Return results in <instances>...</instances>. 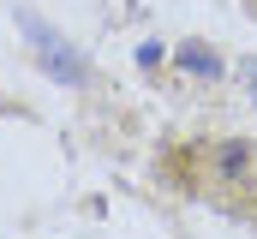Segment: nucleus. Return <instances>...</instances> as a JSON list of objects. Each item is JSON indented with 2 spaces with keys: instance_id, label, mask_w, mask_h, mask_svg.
<instances>
[{
  "instance_id": "obj_2",
  "label": "nucleus",
  "mask_w": 257,
  "mask_h": 239,
  "mask_svg": "<svg viewBox=\"0 0 257 239\" xmlns=\"http://www.w3.org/2000/svg\"><path fill=\"white\" fill-rule=\"evenodd\" d=\"M180 72H192V78H215V72H221V60H215V48L186 42V48H180Z\"/></svg>"
},
{
  "instance_id": "obj_3",
  "label": "nucleus",
  "mask_w": 257,
  "mask_h": 239,
  "mask_svg": "<svg viewBox=\"0 0 257 239\" xmlns=\"http://www.w3.org/2000/svg\"><path fill=\"white\" fill-rule=\"evenodd\" d=\"M239 90L257 102V54H251V60H239Z\"/></svg>"
},
{
  "instance_id": "obj_1",
  "label": "nucleus",
  "mask_w": 257,
  "mask_h": 239,
  "mask_svg": "<svg viewBox=\"0 0 257 239\" xmlns=\"http://www.w3.org/2000/svg\"><path fill=\"white\" fill-rule=\"evenodd\" d=\"M18 30L30 36V54H36V66H42L54 84H66V90H84V84H90V60L78 54V48L66 42V36L48 24V18H36V12H18Z\"/></svg>"
}]
</instances>
